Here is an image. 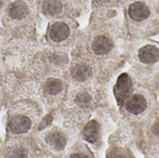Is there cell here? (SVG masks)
Listing matches in <instances>:
<instances>
[{
    "label": "cell",
    "mask_w": 159,
    "mask_h": 158,
    "mask_svg": "<svg viewBox=\"0 0 159 158\" xmlns=\"http://www.w3.org/2000/svg\"><path fill=\"white\" fill-rule=\"evenodd\" d=\"M70 34V29L69 27L62 22H56L52 24V26L49 29V37L54 42H61Z\"/></svg>",
    "instance_id": "cell-4"
},
{
    "label": "cell",
    "mask_w": 159,
    "mask_h": 158,
    "mask_svg": "<svg viewBox=\"0 0 159 158\" xmlns=\"http://www.w3.org/2000/svg\"><path fill=\"white\" fill-rule=\"evenodd\" d=\"M2 4H3V2H2V0H0V7H1V6H2Z\"/></svg>",
    "instance_id": "cell-16"
},
{
    "label": "cell",
    "mask_w": 159,
    "mask_h": 158,
    "mask_svg": "<svg viewBox=\"0 0 159 158\" xmlns=\"http://www.w3.org/2000/svg\"><path fill=\"white\" fill-rule=\"evenodd\" d=\"M43 11L49 16H56L62 11V4L60 0H47L43 4Z\"/></svg>",
    "instance_id": "cell-12"
},
{
    "label": "cell",
    "mask_w": 159,
    "mask_h": 158,
    "mask_svg": "<svg viewBox=\"0 0 159 158\" xmlns=\"http://www.w3.org/2000/svg\"><path fill=\"white\" fill-rule=\"evenodd\" d=\"M27 11L28 7L26 4L22 1H16L10 4L7 9L9 16L15 20H21L22 18H24L27 14Z\"/></svg>",
    "instance_id": "cell-8"
},
{
    "label": "cell",
    "mask_w": 159,
    "mask_h": 158,
    "mask_svg": "<svg viewBox=\"0 0 159 158\" xmlns=\"http://www.w3.org/2000/svg\"><path fill=\"white\" fill-rule=\"evenodd\" d=\"M46 142L56 150H62L66 145V138L61 132L49 133L46 138Z\"/></svg>",
    "instance_id": "cell-11"
},
{
    "label": "cell",
    "mask_w": 159,
    "mask_h": 158,
    "mask_svg": "<svg viewBox=\"0 0 159 158\" xmlns=\"http://www.w3.org/2000/svg\"><path fill=\"white\" fill-rule=\"evenodd\" d=\"M153 131H154V133L156 135L159 136V119L154 124V126H153Z\"/></svg>",
    "instance_id": "cell-15"
},
{
    "label": "cell",
    "mask_w": 159,
    "mask_h": 158,
    "mask_svg": "<svg viewBox=\"0 0 159 158\" xmlns=\"http://www.w3.org/2000/svg\"><path fill=\"white\" fill-rule=\"evenodd\" d=\"M84 138L89 142H95L100 135V125L97 121L92 120L87 124L83 131Z\"/></svg>",
    "instance_id": "cell-9"
},
{
    "label": "cell",
    "mask_w": 159,
    "mask_h": 158,
    "mask_svg": "<svg viewBox=\"0 0 159 158\" xmlns=\"http://www.w3.org/2000/svg\"><path fill=\"white\" fill-rule=\"evenodd\" d=\"M113 47V42L106 36L101 35L94 39L92 43V49L98 55L108 53Z\"/></svg>",
    "instance_id": "cell-7"
},
{
    "label": "cell",
    "mask_w": 159,
    "mask_h": 158,
    "mask_svg": "<svg viewBox=\"0 0 159 158\" xmlns=\"http://www.w3.org/2000/svg\"><path fill=\"white\" fill-rule=\"evenodd\" d=\"M131 88H132V83H131L129 76L127 74H121L118 77L117 82L115 86V89H114L116 99L119 105L124 104L125 102L128 100L130 94Z\"/></svg>",
    "instance_id": "cell-1"
},
{
    "label": "cell",
    "mask_w": 159,
    "mask_h": 158,
    "mask_svg": "<svg viewBox=\"0 0 159 158\" xmlns=\"http://www.w3.org/2000/svg\"><path fill=\"white\" fill-rule=\"evenodd\" d=\"M91 68L86 64H79L72 69L71 74L75 81H86L91 76Z\"/></svg>",
    "instance_id": "cell-10"
},
{
    "label": "cell",
    "mask_w": 159,
    "mask_h": 158,
    "mask_svg": "<svg viewBox=\"0 0 159 158\" xmlns=\"http://www.w3.org/2000/svg\"><path fill=\"white\" fill-rule=\"evenodd\" d=\"M140 60L144 63H155L159 60V50L154 46H145L139 52Z\"/></svg>",
    "instance_id": "cell-6"
},
{
    "label": "cell",
    "mask_w": 159,
    "mask_h": 158,
    "mask_svg": "<svg viewBox=\"0 0 159 158\" xmlns=\"http://www.w3.org/2000/svg\"><path fill=\"white\" fill-rule=\"evenodd\" d=\"M31 125V120L28 117L22 115H15L9 121L8 127L13 133L21 134L27 132L30 129Z\"/></svg>",
    "instance_id": "cell-2"
},
{
    "label": "cell",
    "mask_w": 159,
    "mask_h": 158,
    "mask_svg": "<svg viewBox=\"0 0 159 158\" xmlns=\"http://www.w3.org/2000/svg\"><path fill=\"white\" fill-rule=\"evenodd\" d=\"M129 14L132 20L142 21L149 17L150 9L143 2H134L129 7Z\"/></svg>",
    "instance_id": "cell-3"
},
{
    "label": "cell",
    "mask_w": 159,
    "mask_h": 158,
    "mask_svg": "<svg viewBox=\"0 0 159 158\" xmlns=\"http://www.w3.org/2000/svg\"><path fill=\"white\" fill-rule=\"evenodd\" d=\"M127 110L134 115H139L143 113L147 106L146 100L141 95H134L126 101Z\"/></svg>",
    "instance_id": "cell-5"
},
{
    "label": "cell",
    "mask_w": 159,
    "mask_h": 158,
    "mask_svg": "<svg viewBox=\"0 0 159 158\" xmlns=\"http://www.w3.org/2000/svg\"><path fill=\"white\" fill-rule=\"evenodd\" d=\"M62 89V82L57 78H49L45 83V91L48 95H57Z\"/></svg>",
    "instance_id": "cell-13"
},
{
    "label": "cell",
    "mask_w": 159,
    "mask_h": 158,
    "mask_svg": "<svg viewBox=\"0 0 159 158\" xmlns=\"http://www.w3.org/2000/svg\"><path fill=\"white\" fill-rule=\"evenodd\" d=\"M75 102L82 108H87L90 105L91 103V97L89 94L83 92V93H79L76 95L75 97Z\"/></svg>",
    "instance_id": "cell-14"
}]
</instances>
